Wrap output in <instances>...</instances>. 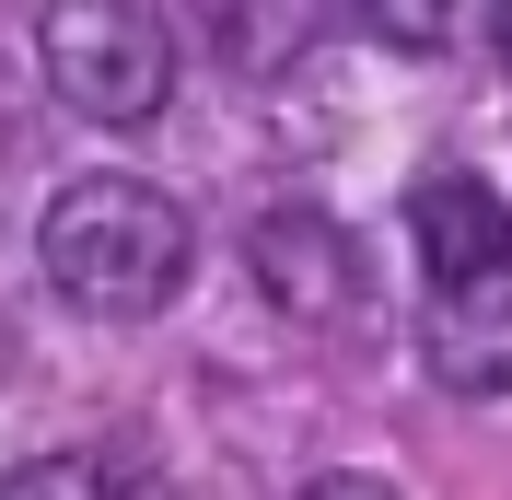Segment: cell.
Segmentation results:
<instances>
[{"label": "cell", "mask_w": 512, "mask_h": 500, "mask_svg": "<svg viewBox=\"0 0 512 500\" xmlns=\"http://www.w3.org/2000/svg\"><path fill=\"white\" fill-rule=\"evenodd\" d=\"M35 256H47V291L82 314H105V326H128V314H163L175 291H187V210L163 187H140V175H82V187L47 198V233H35Z\"/></svg>", "instance_id": "6da1fadb"}, {"label": "cell", "mask_w": 512, "mask_h": 500, "mask_svg": "<svg viewBox=\"0 0 512 500\" xmlns=\"http://www.w3.org/2000/svg\"><path fill=\"white\" fill-rule=\"evenodd\" d=\"M35 59H47V94L94 128H152L175 105V24L152 0H47Z\"/></svg>", "instance_id": "7a4b0ae2"}, {"label": "cell", "mask_w": 512, "mask_h": 500, "mask_svg": "<svg viewBox=\"0 0 512 500\" xmlns=\"http://www.w3.org/2000/svg\"><path fill=\"white\" fill-rule=\"evenodd\" d=\"M419 361H431L443 396H512V256L501 268H466V280H431Z\"/></svg>", "instance_id": "3957f363"}, {"label": "cell", "mask_w": 512, "mask_h": 500, "mask_svg": "<svg viewBox=\"0 0 512 500\" xmlns=\"http://www.w3.org/2000/svg\"><path fill=\"white\" fill-rule=\"evenodd\" d=\"M245 256H256V291H268L291 326H350L361 314V256H350V233L326 210H268Z\"/></svg>", "instance_id": "277c9868"}, {"label": "cell", "mask_w": 512, "mask_h": 500, "mask_svg": "<svg viewBox=\"0 0 512 500\" xmlns=\"http://www.w3.org/2000/svg\"><path fill=\"white\" fill-rule=\"evenodd\" d=\"M408 245H419V280L501 268L512 256V198L489 187V175H419L408 187Z\"/></svg>", "instance_id": "5b68a950"}, {"label": "cell", "mask_w": 512, "mask_h": 500, "mask_svg": "<svg viewBox=\"0 0 512 500\" xmlns=\"http://www.w3.org/2000/svg\"><path fill=\"white\" fill-rule=\"evenodd\" d=\"M0 500H175L140 454H117V442H82V454H35V466L0 477Z\"/></svg>", "instance_id": "8992f818"}, {"label": "cell", "mask_w": 512, "mask_h": 500, "mask_svg": "<svg viewBox=\"0 0 512 500\" xmlns=\"http://www.w3.org/2000/svg\"><path fill=\"white\" fill-rule=\"evenodd\" d=\"M350 12L384 47H408V59H454V47H478L501 24V0H350Z\"/></svg>", "instance_id": "52a82bcc"}, {"label": "cell", "mask_w": 512, "mask_h": 500, "mask_svg": "<svg viewBox=\"0 0 512 500\" xmlns=\"http://www.w3.org/2000/svg\"><path fill=\"white\" fill-rule=\"evenodd\" d=\"M303 500H396V489H384V477H315Z\"/></svg>", "instance_id": "ba28073f"}, {"label": "cell", "mask_w": 512, "mask_h": 500, "mask_svg": "<svg viewBox=\"0 0 512 500\" xmlns=\"http://www.w3.org/2000/svg\"><path fill=\"white\" fill-rule=\"evenodd\" d=\"M489 35H501V70H512V0H501V24H489Z\"/></svg>", "instance_id": "9c48e42d"}]
</instances>
